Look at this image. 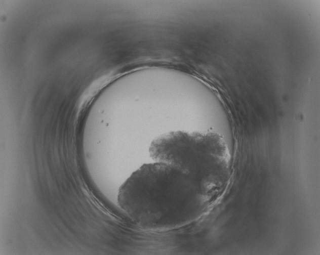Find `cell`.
Listing matches in <instances>:
<instances>
[{
    "label": "cell",
    "instance_id": "6da1fadb",
    "mask_svg": "<svg viewBox=\"0 0 320 255\" xmlns=\"http://www.w3.org/2000/svg\"><path fill=\"white\" fill-rule=\"evenodd\" d=\"M117 203L141 229L164 231L196 221L209 199L190 175L164 162L145 163L119 187Z\"/></svg>",
    "mask_w": 320,
    "mask_h": 255
},
{
    "label": "cell",
    "instance_id": "7a4b0ae2",
    "mask_svg": "<svg viewBox=\"0 0 320 255\" xmlns=\"http://www.w3.org/2000/svg\"><path fill=\"white\" fill-rule=\"evenodd\" d=\"M149 152L155 161L174 165L190 175L210 199L228 180L230 155L217 133L169 132L151 142Z\"/></svg>",
    "mask_w": 320,
    "mask_h": 255
}]
</instances>
